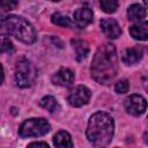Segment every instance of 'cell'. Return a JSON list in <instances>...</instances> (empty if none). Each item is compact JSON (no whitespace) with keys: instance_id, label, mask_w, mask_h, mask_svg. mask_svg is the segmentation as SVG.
I'll return each mask as SVG.
<instances>
[{"instance_id":"44dd1931","label":"cell","mask_w":148,"mask_h":148,"mask_svg":"<svg viewBox=\"0 0 148 148\" xmlns=\"http://www.w3.org/2000/svg\"><path fill=\"white\" fill-rule=\"evenodd\" d=\"M17 7V1L15 0H0V8L3 10H14Z\"/></svg>"},{"instance_id":"9a60e30c","label":"cell","mask_w":148,"mask_h":148,"mask_svg":"<svg viewBox=\"0 0 148 148\" xmlns=\"http://www.w3.org/2000/svg\"><path fill=\"white\" fill-rule=\"evenodd\" d=\"M53 145L56 147H72L73 142H72V138H71L69 133H67L65 131L58 132L53 136Z\"/></svg>"},{"instance_id":"603a6c76","label":"cell","mask_w":148,"mask_h":148,"mask_svg":"<svg viewBox=\"0 0 148 148\" xmlns=\"http://www.w3.org/2000/svg\"><path fill=\"white\" fill-rule=\"evenodd\" d=\"M29 147H45V148H49V145L46 142H31V143H29Z\"/></svg>"},{"instance_id":"30bf717a","label":"cell","mask_w":148,"mask_h":148,"mask_svg":"<svg viewBox=\"0 0 148 148\" xmlns=\"http://www.w3.org/2000/svg\"><path fill=\"white\" fill-rule=\"evenodd\" d=\"M73 82H74V74L68 68H61L52 76V83L56 86L68 87Z\"/></svg>"},{"instance_id":"5b68a950","label":"cell","mask_w":148,"mask_h":148,"mask_svg":"<svg viewBox=\"0 0 148 148\" xmlns=\"http://www.w3.org/2000/svg\"><path fill=\"white\" fill-rule=\"evenodd\" d=\"M50 131V124L44 118H31L25 120L18 128V134L22 138L43 136Z\"/></svg>"},{"instance_id":"484cf974","label":"cell","mask_w":148,"mask_h":148,"mask_svg":"<svg viewBox=\"0 0 148 148\" xmlns=\"http://www.w3.org/2000/svg\"><path fill=\"white\" fill-rule=\"evenodd\" d=\"M146 1H147V0H143V2H145V5H146Z\"/></svg>"},{"instance_id":"5bb4252c","label":"cell","mask_w":148,"mask_h":148,"mask_svg":"<svg viewBox=\"0 0 148 148\" xmlns=\"http://www.w3.org/2000/svg\"><path fill=\"white\" fill-rule=\"evenodd\" d=\"M72 45H73V49L75 50L76 59L79 61L83 60L88 56V53H89V46H88V43L87 42L81 40V39H73L72 40Z\"/></svg>"},{"instance_id":"8fae6325","label":"cell","mask_w":148,"mask_h":148,"mask_svg":"<svg viewBox=\"0 0 148 148\" xmlns=\"http://www.w3.org/2000/svg\"><path fill=\"white\" fill-rule=\"evenodd\" d=\"M143 56V50L141 46H134L126 49L123 54V61L126 65H134L141 60Z\"/></svg>"},{"instance_id":"7c38bea8","label":"cell","mask_w":148,"mask_h":148,"mask_svg":"<svg viewBox=\"0 0 148 148\" xmlns=\"http://www.w3.org/2000/svg\"><path fill=\"white\" fill-rule=\"evenodd\" d=\"M127 17H128L130 21L138 22V23L145 21V18H146V9H145V7H142L139 3L131 5L128 7V9H127Z\"/></svg>"},{"instance_id":"8992f818","label":"cell","mask_w":148,"mask_h":148,"mask_svg":"<svg viewBox=\"0 0 148 148\" xmlns=\"http://www.w3.org/2000/svg\"><path fill=\"white\" fill-rule=\"evenodd\" d=\"M90 97H91V91L87 87L77 86L73 90H71V92L68 94L67 102L72 106L79 108V106H82V105L87 104L89 102Z\"/></svg>"},{"instance_id":"ac0fdd59","label":"cell","mask_w":148,"mask_h":148,"mask_svg":"<svg viewBox=\"0 0 148 148\" xmlns=\"http://www.w3.org/2000/svg\"><path fill=\"white\" fill-rule=\"evenodd\" d=\"M101 7L105 13H114L118 8V0H101Z\"/></svg>"},{"instance_id":"d6986e66","label":"cell","mask_w":148,"mask_h":148,"mask_svg":"<svg viewBox=\"0 0 148 148\" xmlns=\"http://www.w3.org/2000/svg\"><path fill=\"white\" fill-rule=\"evenodd\" d=\"M128 89H130V83L127 80H120L114 86V90L118 94H125L128 91Z\"/></svg>"},{"instance_id":"ffe728a7","label":"cell","mask_w":148,"mask_h":148,"mask_svg":"<svg viewBox=\"0 0 148 148\" xmlns=\"http://www.w3.org/2000/svg\"><path fill=\"white\" fill-rule=\"evenodd\" d=\"M12 49H13V44L9 40V38H7V37L0 38V54L5 53V52H8Z\"/></svg>"},{"instance_id":"cb8c5ba5","label":"cell","mask_w":148,"mask_h":148,"mask_svg":"<svg viewBox=\"0 0 148 148\" xmlns=\"http://www.w3.org/2000/svg\"><path fill=\"white\" fill-rule=\"evenodd\" d=\"M3 77H5V75H3V68H2V66L0 64V84L3 82Z\"/></svg>"},{"instance_id":"4fadbf2b","label":"cell","mask_w":148,"mask_h":148,"mask_svg":"<svg viewBox=\"0 0 148 148\" xmlns=\"http://www.w3.org/2000/svg\"><path fill=\"white\" fill-rule=\"evenodd\" d=\"M130 34L134 39L146 40L148 38V24H147V22L142 21V23H138L135 25L130 27Z\"/></svg>"},{"instance_id":"7a4b0ae2","label":"cell","mask_w":148,"mask_h":148,"mask_svg":"<svg viewBox=\"0 0 148 148\" xmlns=\"http://www.w3.org/2000/svg\"><path fill=\"white\" fill-rule=\"evenodd\" d=\"M113 132H114L113 118L106 112L98 111L90 117L86 135L88 141L92 146L104 147L111 142Z\"/></svg>"},{"instance_id":"2e32d148","label":"cell","mask_w":148,"mask_h":148,"mask_svg":"<svg viewBox=\"0 0 148 148\" xmlns=\"http://www.w3.org/2000/svg\"><path fill=\"white\" fill-rule=\"evenodd\" d=\"M39 104H40L42 108H44L45 110H47V111H50V112H56V111L59 110V104H58L57 99H56L53 96H51V95L44 96V97L40 99Z\"/></svg>"},{"instance_id":"277c9868","label":"cell","mask_w":148,"mask_h":148,"mask_svg":"<svg viewBox=\"0 0 148 148\" xmlns=\"http://www.w3.org/2000/svg\"><path fill=\"white\" fill-rule=\"evenodd\" d=\"M37 77V69L31 61L25 58H20L15 67V83L21 88H27L34 84Z\"/></svg>"},{"instance_id":"d4e9b609","label":"cell","mask_w":148,"mask_h":148,"mask_svg":"<svg viewBox=\"0 0 148 148\" xmlns=\"http://www.w3.org/2000/svg\"><path fill=\"white\" fill-rule=\"evenodd\" d=\"M50 1H60V0H50Z\"/></svg>"},{"instance_id":"7402d4cb","label":"cell","mask_w":148,"mask_h":148,"mask_svg":"<svg viewBox=\"0 0 148 148\" xmlns=\"http://www.w3.org/2000/svg\"><path fill=\"white\" fill-rule=\"evenodd\" d=\"M5 17L0 14V35H6V30H5Z\"/></svg>"},{"instance_id":"52a82bcc","label":"cell","mask_w":148,"mask_h":148,"mask_svg":"<svg viewBox=\"0 0 148 148\" xmlns=\"http://www.w3.org/2000/svg\"><path fill=\"white\" fill-rule=\"evenodd\" d=\"M124 108L127 113L133 114V116H140L145 113L146 108H147V102L141 95L134 94L125 99Z\"/></svg>"},{"instance_id":"6da1fadb","label":"cell","mask_w":148,"mask_h":148,"mask_svg":"<svg viewBox=\"0 0 148 148\" xmlns=\"http://www.w3.org/2000/svg\"><path fill=\"white\" fill-rule=\"evenodd\" d=\"M91 76L102 84H109L117 75L118 57L112 44H104L98 47L91 61Z\"/></svg>"},{"instance_id":"3957f363","label":"cell","mask_w":148,"mask_h":148,"mask_svg":"<svg viewBox=\"0 0 148 148\" xmlns=\"http://www.w3.org/2000/svg\"><path fill=\"white\" fill-rule=\"evenodd\" d=\"M5 30L6 35H12L22 43L32 44L35 43L37 35L34 27L24 17L17 15H8L5 17Z\"/></svg>"},{"instance_id":"9c48e42d","label":"cell","mask_w":148,"mask_h":148,"mask_svg":"<svg viewBox=\"0 0 148 148\" xmlns=\"http://www.w3.org/2000/svg\"><path fill=\"white\" fill-rule=\"evenodd\" d=\"M92 22V10L88 7L79 8L74 12V24L77 28H86Z\"/></svg>"},{"instance_id":"ba28073f","label":"cell","mask_w":148,"mask_h":148,"mask_svg":"<svg viewBox=\"0 0 148 148\" xmlns=\"http://www.w3.org/2000/svg\"><path fill=\"white\" fill-rule=\"evenodd\" d=\"M101 29L104 32V35L111 39L118 38L121 34V29L118 22L113 18H103L101 21Z\"/></svg>"},{"instance_id":"e0dca14e","label":"cell","mask_w":148,"mask_h":148,"mask_svg":"<svg viewBox=\"0 0 148 148\" xmlns=\"http://www.w3.org/2000/svg\"><path fill=\"white\" fill-rule=\"evenodd\" d=\"M51 21H52L53 24L60 25V27H65V28H68V27H72L73 25L71 18L68 16H66V15L60 14V13H54L51 16Z\"/></svg>"}]
</instances>
